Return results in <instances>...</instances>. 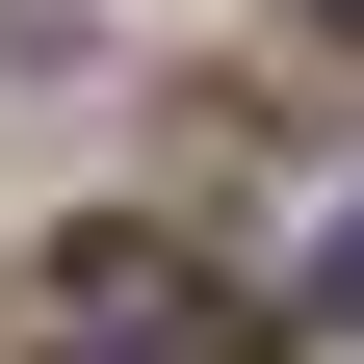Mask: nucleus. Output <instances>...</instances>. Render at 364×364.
Here are the masks:
<instances>
[{"mask_svg": "<svg viewBox=\"0 0 364 364\" xmlns=\"http://www.w3.org/2000/svg\"><path fill=\"white\" fill-rule=\"evenodd\" d=\"M53 338H78V364H287L235 287H182L156 235H78V260H53Z\"/></svg>", "mask_w": 364, "mask_h": 364, "instance_id": "nucleus-1", "label": "nucleus"}, {"mask_svg": "<svg viewBox=\"0 0 364 364\" xmlns=\"http://www.w3.org/2000/svg\"><path fill=\"white\" fill-rule=\"evenodd\" d=\"M312 26H364V0H312Z\"/></svg>", "mask_w": 364, "mask_h": 364, "instance_id": "nucleus-3", "label": "nucleus"}, {"mask_svg": "<svg viewBox=\"0 0 364 364\" xmlns=\"http://www.w3.org/2000/svg\"><path fill=\"white\" fill-rule=\"evenodd\" d=\"M312 312H338V338H364V208H338V260H312Z\"/></svg>", "mask_w": 364, "mask_h": 364, "instance_id": "nucleus-2", "label": "nucleus"}]
</instances>
